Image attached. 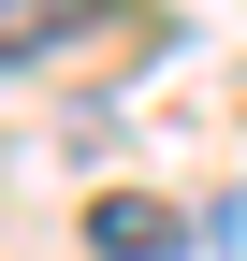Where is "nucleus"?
Segmentation results:
<instances>
[{"instance_id": "1", "label": "nucleus", "mask_w": 247, "mask_h": 261, "mask_svg": "<svg viewBox=\"0 0 247 261\" xmlns=\"http://www.w3.org/2000/svg\"><path fill=\"white\" fill-rule=\"evenodd\" d=\"M131 0H0V73H29V58H73L87 29H116Z\"/></svg>"}, {"instance_id": "2", "label": "nucleus", "mask_w": 247, "mask_h": 261, "mask_svg": "<svg viewBox=\"0 0 247 261\" xmlns=\"http://www.w3.org/2000/svg\"><path fill=\"white\" fill-rule=\"evenodd\" d=\"M87 247H102V261H160L175 218H160V203H87Z\"/></svg>"}]
</instances>
